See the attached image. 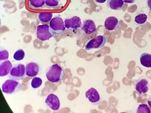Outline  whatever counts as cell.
<instances>
[{
  "mask_svg": "<svg viewBox=\"0 0 151 113\" xmlns=\"http://www.w3.org/2000/svg\"><path fill=\"white\" fill-rule=\"evenodd\" d=\"M95 2L98 4H103L106 1V0H94Z\"/></svg>",
  "mask_w": 151,
  "mask_h": 113,
  "instance_id": "27",
  "label": "cell"
},
{
  "mask_svg": "<svg viewBox=\"0 0 151 113\" xmlns=\"http://www.w3.org/2000/svg\"><path fill=\"white\" fill-rule=\"evenodd\" d=\"M37 37L42 41H45L51 39L53 36L49 25L47 24L39 25L37 28Z\"/></svg>",
  "mask_w": 151,
  "mask_h": 113,
  "instance_id": "6",
  "label": "cell"
},
{
  "mask_svg": "<svg viewBox=\"0 0 151 113\" xmlns=\"http://www.w3.org/2000/svg\"><path fill=\"white\" fill-rule=\"evenodd\" d=\"M45 4V0H28V7L32 9H41Z\"/></svg>",
  "mask_w": 151,
  "mask_h": 113,
  "instance_id": "16",
  "label": "cell"
},
{
  "mask_svg": "<svg viewBox=\"0 0 151 113\" xmlns=\"http://www.w3.org/2000/svg\"><path fill=\"white\" fill-rule=\"evenodd\" d=\"M25 51L22 49H18L14 53L13 58L16 61H20L25 58Z\"/></svg>",
  "mask_w": 151,
  "mask_h": 113,
  "instance_id": "20",
  "label": "cell"
},
{
  "mask_svg": "<svg viewBox=\"0 0 151 113\" xmlns=\"http://www.w3.org/2000/svg\"><path fill=\"white\" fill-rule=\"evenodd\" d=\"M146 2L148 8L151 11V0H146Z\"/></svg>",
  "mask_w": 151,
  "mask_h": 113,
  "instance_id": "25",
  "label": "cell"
},
{
  "mask_svg": "<svg viewBox=\"0 0 151 113\" xmlns=\"http://www.w3.org/2000/svg\"><path fill=\"white\" fill-rule=\"evenodd\" d=\"M13 66L11 61L7 60L1 62L0 64V77H6L9 74Z\"/></svg>",
  "mask_w": 151,
  "mask_h": 113,
  "instance_id": "14",
  "label": "cell"
},
{
  "mask_svg": "<svg viewBox=\"0 0 151 113\" xmlns=\"http://www.w3.org/2000/svg\"><path fill=\"white\" fill-rule=\"evenodd\" d=\"M105 29L110 31L116 30L120 27V22L115 16H109L105 19L104 22Z\"/></svg>",
  "mask_w": 151,
  "mask_h": 113,
  "instance_id": "11",
  "label": "cell"
},
{
  "mask_svg": "<svg viewBox=\"0 0 151 113\" xmlns=\"http://www.w3.org/2000/svg\"><path fill=\"white\" fill-rule=\"evenodd\" d=\"M147 16L146 14L144 13H141L136 16L134 18V21L138 25H144L147 21Z\"/></svg>",
  "mask_w": 151,
  "mask_h": 113,
  "instance_id": "19",
  "label": "cell"
},
{
  "mask_svg": "<svg viewBox=\"0 0 151 113\" xmlns=\"http://www.w3.org/2000/svg\"><path fill=\"white\" fill-rule=\"evenodd\" d=\"M45 103L47 106L53 111H58L60 107V101L55 94H50L47 97Z\"/></svg>",
  "mask_w": 151,
  "mask_h": 113,
  "instance_id": "10",
  "label": "cell"
},
{
  "mask_svg": "<svg viewBox=\"0 0 151 113\" xmlns=\"http://www.w3.org/2000/svg\"><path fill=\"white\" fill-rule=\"evenodd\" d=\"M125 2L122 0H107V7L110 9L120 11Z\"/></svg>",
  "mask_w": 151,
  "mask_h": 113,
  "instance_id": "15",
  "label": "cell"
},
{
  "mask_svg": "<svg viewBox=\"0 0 151 113\" xmlns=\"http://www.w3.org/2000/svg\"><path fill=\"white\" fill-rule=\"evenodd\" d=\"M40 72V67L38 64L35 62H30L26 67V75L33 77H36Z\"/></svg>",
  "mask_w": 151,
  "mask_h": 113,
  "instance_id": "13",
  "label": "cell"
},
{
  "mask_svg": "<svg viewBox=\"0 0 151 113\" xmlns=\"http://www.w3.org/2000/svg\"><path fill=\"white\" fill-rule=\"evenodd\" d=\"M61 0H45V5L50 8H56L59 6Z\"/></svg>",
  "mask_w": 151,
  "mask_h": 113,
  "instance_id": "24",
  "label": "cell"
},
{
  "mask_svg": "<svg viewBox=\"0 0 151 113\" xmlns=\"http://www.w3.org/2000/svg\"><path fill=\"white\" fill-rule=\"evenodd\" d=\"M9 53L8 51L2 47L0 49V61H5L8 60Z\"/></svg>",
  "mask_w": 151,
  "mask_h": 113,
  "instance_id": "22",
  "label": "cell"
},
{
  "mask_svg": "<svg viewBox=\"0 0 151 113\" xmlns=\"http://www.w3.org/2000/svg\"><path fill=\"white\" fill-rule=\"evenodd\" d=\"M122 1L126 4H133L136 0H122Z\"/></svg>",
  "mask_w": 151,
  "mask_h": 113,
  "instance_id": "26",
  "label": "cell"
},
{
  "mask_svg": "<svg viewBox=\"0 0 151 113\" xmlns=\"http://www.w3.org/2000/svg\"><path fill=\"white\" fill-rule=\"evenodd\" d=\"M26 75V67L22 64H17L12 67L9 74V78L19 81L25 78Z\"/></svg>",
  "mask_w": 151,
  "mask_h": 113,
  "instance_id": "4",
  "label": "cell"
},
{
  "mask_svg": "<svg viewBox=\"0 0 151 113\" xmlns=\"http://www.w3.org/2000/svg\"><path fill=\"white\" fill-rule=\"evenodd\" d=\"M106 37L104 35H98L89 41L85 45V49L89 51L92 49H99L106 44Z\"/></svg>",
  "mask_w": 151,
  "mask_h": 113,
  "instance_id": "5",
  "label": "cell"
},
{
  "mask_svg": "<svg viewBox=\"0 0 151 113\" xmlns=\"http://www.w3.org/2000/svg\"><path fill=\"white\" fill-rule=\"evenodd\" d=\"M64 23L66 28L73 32L77 31L81 28L82 26L81 19L78 16L67 18L65 19Z\"/></svg>",
  "mask_w": 151,
  "mask_h": 113,
  "instance_id": "8",
  "label": "cell"
},
{
  "mask_svg": "<svg viewBox=\"0 0 151 113\" xmlns=\"http://www.w3.org/2000/svg\"><path fill=\"white\" fill-rule=\"evenodd\" d=\"M42 83V80L41 78L35 77L32 79L31 85L33 88L37 89L41 86Z\"/></svg>",
  "mask_w": 151,
  "mask_h": 113,
  "instance_id": "21",
  "label": "cell"
},
{
  "mask_svg": "<svg viewBox=\"0 0 151 113\" xmlns=\"http://www.w3.org/2000/svg\"><path fill=\"white\" fill-rule=\"evenodd\" d=\"M53 13L52 12H42L39 13L38 19L42 23H48L51 21Z\"/></svg>",
  "mask_w": 151,
  "mask_h": 113,
  "instance_id": "18",
  "label": "cell"
},
{
  "mask_svg": "<svg viewBox=\"0 0 151 113\" xmlns=\"http://www.w3.org/2000/svg\"><path fill=\"white\" fill-rule=\"evenodd\" d=\"M65 74V71L57 64L50 66L46 69L45 73L47 80L52 83H56L63 81Z\"/></svg>",
  "mask_w": 151,
  "mask_h": 113,
  "instance_id": "1",
  "label": "cell"
},
{
  "mask_svg": "<svg viewBox=\"0 0 151 113\" xmlns=\"http://www.w3.org/2000/svg\"><path fill=\"white\" fill-rule=\"evenodd\" d=\"M21 88V84L17 80L12 79L6 80L1 86L2 92L7 94L18 92Z\"/></svg>",
  "mask_w": 151,
  "mask_h": 113,
  "instance_id": "2",
  "label": "cell"
},
{
  "mask_svg": "<svg viewBox=\"0 0 151 113\" xmlns=\"http://www.w3.org/2000/svg\"><path fill=\"white\" fill-rule=\"evenodd\" d=\"M134 88L140 95L147 93L151 89V85L145 78L141 77L134 80Z\"/></svg>",
  "mask_w": 151,
  "mask_h": 113,
  "instance_id": "7",
  "label": "cell"
},
{
  "mask_svg": "<svg viewBox=\"0 0 151 113\" xmlns=\"http://www.w3.org/2000/svg\"><path fill=\"white\" fill-rule=\"evenodd\" d=\"M49 27L53 34L58 35L63 34L66 29L63 19L59 16H55L52 19L50 22Z\"/></svg>",
  "mask_w": 151,
  "mask_h": 113,
  "instance_id": "3",
  "label": "cell"
},
{
  "mask_svg": "<svg viewBox=\"0 0 151 113\" xmlns=\"http://www.w3.org/2000/svg\"><path fill=\"white\" fill-rule=\"evenodd\" d=\"M85 95L89 101L93 105H98L100 104V96L96 89L91 88L86 91Z\"/></svg>",
  "mask_w": 151,
  "mask_h": 113,
  "instance_id": "9",
  "label": "cell"
},
{
  "mask_svg": "<svg viewBox=\"0 0 151 113\" xmlns=\"http://www.w3.org/2000/svg\"><path fill=\"white\" fill-rule=\"evenodd\" d=\"M141 64L145 67H151V54L144 53L141 55L140 57Z\"/></svg>",
  "mask_w": 151,
  "mask_h": 113,
  "instance_id": "17",
  "label": "cell"
},
{
  "mask_svg": "<svg viewBox=\"0 0 151 113\" xmlns=\"http://www.w3.org/2000/svg\"><path fill=\"white\" fill-rule=\"evenodd\" d=\"M137 113H150L151 110L146 104H141L137 108Z\"/></svg>",
  "mask_w": 151,
  "mask_h": 113,
  "instance_id": "23",
  "label": "cell"
},
{
  "mask_svg": "<svg viewBox=\"0 0 151 113\" xmlns=\"http://www.w3.org/2000/svg\"><path fill=\"white\" fill-rule=\"evenodd\" d=\"M147 103L149 106H150V107L151 108V95L149 97L148 99Z\"/></svg>",
  "mask_w": 151,
  "mask_h": 113,
  "instance_id": "28",
  "label": "cell"
},
{
  "mask_svg": "<svg viewBox=\"0 0 151 113\" xmlns=\"http://www.w3.org/2000/svg\"><path fill=\"white\" fill-rule=\"evenodd\" d=\"M81 28L83 31L87 35L93 34L96 33L97 30L96 24L90 19L84 21Z\"/></svg>",
  "mask_w": 151,
  "mask_h": 113,
  "instance_id": "12",
  "label": "cell"
}]
</instances>
